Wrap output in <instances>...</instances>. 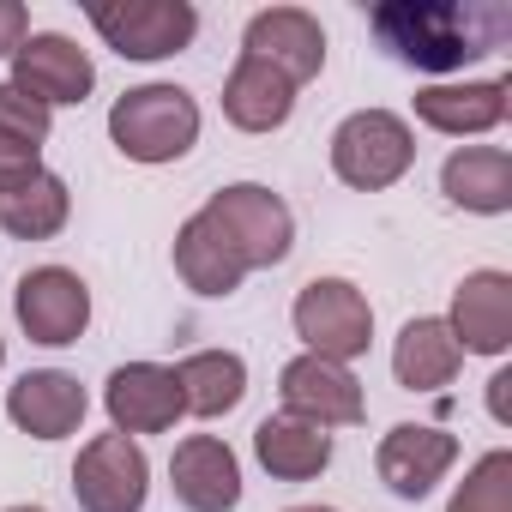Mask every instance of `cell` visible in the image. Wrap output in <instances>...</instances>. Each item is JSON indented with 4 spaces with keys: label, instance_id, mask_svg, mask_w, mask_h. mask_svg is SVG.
<instances>
[{
    "label": "cell",
    "instance_id": "7402d4cb",
    "mask_svg": "<svg viewBox=\"0 0 512 512\" xmlns=\"http://www.w3.org/2000/svg\"><path fill=\"white\" fill-rule=\"evenodd\" d=\"M458 368H464V350L452 344V332H446L440 314L404 320V332L392 344V380L404 392H440V386L458 380Z\"/></svg>",
    "mask_w": 512,
    "mask_h": 512
},
{
    "label": "cell",
    "instance_id": "44dd1931",
    "mask_svg": "<svg viewBox=\"0 0 512 512\" xmlns=\"http://www.w3.org/2000/svg\"><path fill=\"white\" fill-rule=\"evenodd\" d=\"M253 458H260V470L272 482H314L326 464H332V434L308 416H266L260 428H253Z\"/></svg>",
    "mask_w": 512,
    "mask_h": 512
},
{
    "label": "cell",
    "instance_id": "83f0119b",
    "mask_svg": "<svg viewBox=\"0 0 512 512\" xmlns=\"http://www.w3.org/2000/svg\"><path fill=\"white\" fill-rule=\"evenodd\" d=\"M488 416L500 428H512V368H494V380H488Z\"/></svg>",
    "mask_w": 512,
    "mask_h": 512
},
{
    "label": "cell",
    "instance_id": "277c9868",
    "mask_svg": "<svg viewBox=\"0 0 512 512\" xmlns=\"http://www.w3.org/2000/svg\"><path fill=\"white\" fill-rule=\"evenodd\" d=\"M416 169V133L392 109H356L332 127V175L356 193H386Z\"/></svg>",
    "mask_w": 512,
    "mask_h": 512
},
{
    "label": "cell",
    "instance_id": "ffe728a7",
    "mask_svg": "<svg viewBox=\"0 0 512 512\" xmlns=\"http://www.w3.org/2000/svg\"><path fill=\"white\" fill-rule=\"evenodd\" d=\"M175 278L205 296V302H223L247 284V266H241V253L217 235V223L205 211H193L181 229H175Z\"/></svg>",
    "mask_w": 512,
    "mask_h": 512
},
{
    "label": "cell",
    "instance_id": "2e32d148",
    "mask_svg": "<svg viewBox=\"0 0 512 512\" xmlns=\"http://www.w3.org/2000/svg\"><path fill=\"white\" fill-rule=\"evenodd\" d=\"M169 488L187 512H235L241 506V458L223 434H187L169 452Z\"/></svg>",
    "mask_w": 512,
    "mask_h": 512
},
{
    "label": "cell",
    "instance_id": "7a4b0ae2",
    "mask_svg": "<svg viewBox=\"0 0 512 512\" xmlns=\"http://www.w3.org/2000/svg\"><path fill=\"white\" fill-rule=\"evenodd\" d=\"M199 127H205L199 97H193L187 85H169V79L133 85V91H121L115 109H109V139H115V151H121L127 163H145V169L181 163V157L199 145Z\"/></svg>",
    "mask_w": 512,
    "mask_h": 512
},
{
    "label": "cell",
    "instance_id": "484cf974",
    "mask_svg": "<svg viewBox=\"0 0 512 512\" xmlns=\"http://www.w3.org/2000/svg\"><path fill=\"white\" fill-rule=\"evenodd\" d=\"M446 512H512V452H506V446L482 452V458L464 470V482L452 488Z\"/></svg>",
    "mask_w": 512,
    "mask_h": 512
},
{
    "label": "cell",
    "instance_id": "cb8c5ba5",
    "mask_svg": "<svg viewBox=\"0 0 512 512\" xmlns=\"http://www.w3.org/2000/svg\"><path fill=\"white\" fill-rule=\"evenodd\" d=\"M175 386H181L187 416L217 422L247 398V362L235 350H193V356L175 362Z\"/></svg>",
    "mask_w": 512,
    "mask_h": 512
},
{
    "label": "cell",
    "instance_id": "30bf717a",
    "mask_svg": "<svg viewBox=\"0 0 512 512\" xmlns=\"http://www.w3.org/2000/svg\"><path fill=\"white\" fill-rule=\"evenodd\" d=\"M278 398L290 416H308L320 422L326 434L332 428H356L368 416V398H362V380L344 368V362H326V356H290L284 374H278Z\"/></svg>",
    "mask_w": 512,
    "mask_h": 512
},
{
    "label": "cell",
    "instance_id": "f546056e",
    "mask_svg": "<svg viewBox=\"0 0 512 512\" xmlns=\"http://www.w3.org/2000/svg\"><path fill=\"white\" fill-rule=\"evenodd\" d=\"M290 512H338V506H290Z\"/></svg>",
    "mask_w": 512,
    "mask_h": 512
},
{
    "label": "cell",
    "instance_id": "5b68a950",
    "mask_svg": "<svg viewBox=\"0 0 512 512\" xmlns=\"http://www.w3.org/2000/svg\"><path fill=\"white\" fill-rule=\"evenodd\" d=\"M290 326H296L308 356H326V362H344V368L356 356H368V344H374V308H368V296L350 278L302 284L296 308H290Z\"/></svg>",
    "mask_w": 512,
    "mask_h": 512
},
{
    "label": "cell",
    "instance_id": "8fae6325",
    "mask_svg": "<svg viewBox=\"0 0 512 512\" xmlns=\"http://www.w3.org/2000/svg\"><path fill=\"white\" fill-rule=\"evenodd\" d=\"M103 410H109V428L127 434V440L169 434L187 416L181 386H175V368H163V362H121L103 380Z\"/></svg>",
    "mask_w": 512,
    "mask_h": 512
},
{
    "label": "cell",
    "instance_id": "4316f807",
    "mask_svg": "<svg viewBox=\"0 0 512 512\" xmlns=\"http://www.w3.org/2000/svg\"><path fill=\"white\" fill-rule=\"evenodd\" d=\"M25 37H31V13L19 7V0H0V61H13Z\"/></svg>",
    "mask_w": 512,
    "mask_h": 512
},
{
    "label": "cell",
    "instance_id": "f1b7e54d",
    "mask_svg": "<svg viewBox=\"0 0 512 512\" xmlns=\"http://www.w3.org/2000/svg\"><path fill=\"white\" fill-rule=\"evenodd\" d=\"M7 512H49V506H31V500H25V506H7Z\"/></svg>",
    "mask_w": 512,
    "mask_h": 512
},
{
    "label": "cell",
    "instance_id": "ba28073f",
    "mask_svg": "<svg viewBox=\"0 0 512 512\" xmlns=\"http://www.w3.org/2000/svg\"><path fill=\"white\" fill-rule=\"evenodd\" d=\"M13 314H19V332L31 344L67 350L91 326V284L79 272H67V266H31L13 284Z\"/></svg>",
    "mask_w": 512,
    "mask_h": 512
},
{
    "label": "cell",
    "instance_id": "5bb4252c",
    "mask_svg": "<svg viewBox=\"0 0 512 512\" xmlns=\"http://www.w3.org/2000/svg\"><path fill=\"white\" fill-rule=\"evenodd\" d=\"M241 55H260L302 91L308 79L326 73V31L308 7H260L241 31Z\"/></svg>",
    "mask_w": 512,
    "mask_h": 512
},
{
    "label": "cell",
    "instance_id": "9c48e42d",
    "mask_svg": "<svg viewBox=\"0 0 512 512\" xmlns=\"http://www.w3.org/2000/svg\"><path fill=\"white\" fill-rule=\"evenodd\" d=\"M7 85H19L31 103H43L49 115L55 109H73V103H85L91 91H97V67H91V55L73 43V37H61V31H31L25 43H19V55H13V79Z\"/></svg>",
    "mask_w": 512,
    "mask_h": 512
},
{
    "label": "cell",
    "instance_id": "7c38bea8",
    "mask_svg": "<svg viewBox=\"0 0 512 512\" xmlns=\"http://www.w3.org/2000/svg\"><path fill=\"white\" fill-rule=\"evenodd\" d=\"M458 464V434H446L440 422H398L380 434L374 446V470L398 500H422L446 482V470Z\"/></svg>",
    "mask_w": 512,
    "mask_h": 512
},
{
    "label": "cell",
    "instance_id": "3957f363",
    "mask_svg": "<svg viewBox=\"0 0 512 512\" xmlns=\"http://www.w3.org/2000/svg\"><path fill=\"white\" fill-rule=\"evenodd\" d=\"M217 235L241 253V266L247 272H272L290 260V247H296V211L284 205V193H272L266 181H229L217 187L205 205H199Z\"/></svg>",
    "mask_w": 512,
    "mask_h": 512
},
{
    "label": "cell",
    "instance_id": "e0dca14e",
    "mask_svg": "<svg viewBox=\"0 0 512 512\" xmlns=\"http://www.w3.org/2000/svg\"><path fill=\"white\" fill-rule=\"evenodd\" d=\"M506 79H464V85H422L416 91V121L446 139H482L506 121Z\"/></svg>",
    "mask_w": 512,
    "mask_h": 512
},
{
    "label": "cell",
    "instance_id": "4dcf8cb0",
    "mask_svg": "<svg viewBox=\"0 0 512 512\" xmlns=\"http://www.w3.org/2000/svg\"><path fill=\"white\" fill-rule=\"evenodd\" d=\"M0 362H7V338H0Z\"/></svg>",
    "mask_w": 512,
    "mask_h": 512
},
{
    "label": "cell",
    "instance_id": "d4e9b609",
    "mask_svg": "<svg viewBox=\"0 0 512 512\" xmlns=\"http://www.w3.org/2000/svg\"><path fill=\"white\" fill-rule=\"evenodd\" d=\"M67 217H73V193H67V181L55 169L31 175L13 193H0V229L13 241H55L67 229Z\"/></svg>",
    "mask_w": 512,
    "mask_h": 512
},
{
    "label": "cell",
    "instance_id": "6da1fadb",
    "mask_svg": "<svg viewBox=\"0 0 512 512\" xmlns=\"http://www.w3.org/2000/svg\"><path fill=\"white\" fill-rule=\"evenodd\" d=\"M368 25L380 49L416 73H464L512 37V13L494 0H386Z\"/></svg>",
    "mask_w": 512,
    "mask_h": 512
},
{
    "label": "cell",
    "instance_id": "d6986e66",
    "mask_svg": "<svg viewBox=\"0 0 512 512\" xmlns=\"http://www.w3.org/2000/svg\"><path fill=\"white\" fill-rule=\"evenodd\" d=\"M440 193L458 211L506 217L512 211V151L506 145H458L440 163Z\"/></svg>",
    "mask_w": 512,
    "mask_h": 512
},
{
    "label": "cell",
    "instance_id": "8992f818",
    "mask_svg": "<svg viewBox=\"0 0 512 512\" xmlns=\"http://www.w3.org/2000/svg\"><path fill=\"white\" fill-rule=\"evenodd\" d=\"M97 37L121 61H169L199 37V7L193 0H97L91 7Z\"/></svg>",
    "mask_w": 512,
    "mask_h": 512
},
{
    "label": "cell",
    "instance_id": "4fadbf2b",
    "mask_svg": "<svg viewBox=\"0 0 512 512\" xmlns=\"http://www.w3.org/2000/svg\"><path fill=\"white\" fill-rule=\"evenodd\" d=\"M446 332L464 356H494L500 362L512 350V272H500V266L464 272L458 290H452Z\"/></svg>",
    "mask_w": 512,
    "mask_h": 512
},
{
    "label": "cell",
    "instance_id": "52a82bcc",
    "mask_svg": "<svg viewBox=\"0 0 512 512\" xmlns=\"http://www.w3.org/2000/svg\"><path fill=\"white\" fill-rule=\"evenodd\" d=\"M73 500L79 512H145L151 500V458L127 434H91L73 458Z\"/></svg>",
    "mask_w": 512,
    "mask_h": 512
},
{
    "label": "cell",
    "instance_id": "ac0fdd59",
    "mask_svg": "<svg viewBox=\"0 0 512 512\" xmlns=\"http://www.w3.org/2000/svg\"><path fill=\"white\" fill-rule=\"evenodd\" d=\"M296 115V85L266 67L260 55H235L229 79H223V121L241 133H278Z\"/></svg>",
    "mask_w": 512,
    "mask_h": 512
},
{
    "label": "cell",
    "instance_id": "9a60e30c",
    "mask_svg": "<svg viewBox=\"0 0 512 512\" xmlns=\"http://www.w3.org/2000/svg\"><path fill=\"white\" fill-rule=\"evenodd\" d=\"M91 392L79 386V374L67 368H31L7 386V422L31 440H67L85 428Z\"/></svg>",
    "mask_w": 512,
    "mask_h": 512
},
{
    "label": "cell",
    "instance_id": "603a6c76",
    "mask_svg": "<svg viewBox=\"0 0 512 512\" xmlns=\"http://www.w3.org/2000/svg\"><path fill=\"white\" fill-rule=\"evenodd\" d=\"M49 133H55V115L43 103H31L19 85H0V193H13L31 175H43Z\"/></svg>",
    "mask_w": 512,
    "mask_h": 512
}]
</instances>
